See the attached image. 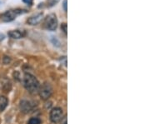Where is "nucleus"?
<instances>
[{
  "label": "nucleus",
  "instance_id": "f257e3e1",
  "mask_svg": "<svg viewBox=\"0 0 150 124\" xmlns=\"http://www.w3.org/2000/svg\"><path fill=\"white\" fill-rule=\"evenodd\" d=\"M23 85L28 91L32 94H35V93L38 92L39 87H40L39 82L38 81L37 78L33 75L28 73L24 74Z\"/></svg>",
  "mask_w": 150,
  "mask_h": 124
},
{
  "label": "nucleus",
  "instance_id": "f03ea898",
  "mask_svg": "<svg viewBox=\"0 0 150 124\" xmlns=\"http://www.w3.org/2000/svg\"><path fill=\"white\" fill-rule=\"evenodd\" d=\"M27 11L23 10V9H13V10H8L5 12L4 13H3L1 15V20L3 22H11L13 20H14L16 18V17L19 14H22V13H25Z\"/></svg>",
  "mask_w": 150,
  "mask_h": 124
},
{
  "label": "nucleus",
  "instance_id": "7ed1b4c3",
  "mask_svg": "<svg viewBox=\"0 0 150 124\" xmlns=\"http://www.w3.org/2000/svg\"><path fill=\"white\" fill-rule=\"evenodd\" d=\"M44 25H45V27L47 29H48V30L54 31L57 28V27H58V18H57V16L54 13H50L45 18Z\"/></svg>",
  "mask_w": 150,
  "mask_h": 124
},
{
  "label": "nucleus",
  "instance_id": "20e7f679",
  "mask_svg": "<svg viewBox=\"0 0 150 124\" xmlns=\"http://www.w3.org/2000/svg\"><path fill=\"white\" fill-rule=\"evenodd\" d=\"M38 92H39V95H40V97H41V98L43 100H47L52 95L53 88H52V87L50 85V83L44 82L43 85L39 87Z\"/></svg>",
  "mask_w": 150,
  "mask_h": 124
},
{
  "label": "nucleus",
  "instance_id": "39448f33",
  "mask_svg": "<svg viewBox=\"0 0 150 124\" xmlns=\"http://www.w3.org/2000/svg\"><path fill=\"white\" fill-rule=\"evenodd\" d=\"M63 109L60 108H54L52 109V111L50 112V120L52 123H57L61 121V119L63 118Z\"/></svg>",
  "mask_w": 150,
  "mask_h": 124
},
{
  "label": "nucleus",
  "instance_id": "423d86ee",
  "mask_svg": "<svg viewBox=\"0 0 150 124\" xmlns=\"http://www.w3.org/2000/svg\"><path fill=\"white\" fill-rule=\"evenodd\" d=\"M43 17V13H38L36 15H33V16L30 17L28 19L27 23L30 25H36L38 24L39 22L42 20Z\"/></svg>",
  "mask_w": 150,
  "mask_h": 124
},
{
  "label": "nucleus",
  "instance_id": "0eeeda50",
  "mask_svg": "<svg viewBox=\"0 0 150 124\" xmlns=\"http://www.w3.org/2000/svg\"><path fill=\"white\" fill-rule=\"evenodd\" d=\"M20 109L23 113H28L32 111L33 106L32 104L30 103V102H28L27 100H22L20 103Z\"/></svg>",
  "mask_w": 150,
  "mask_h": 124
},
{
  "label": "nucleus",
  "instance_id": "6e6552de",
  "mask_svg": "<svg viewBox=\"0 0 150 124\" xmlns=\"http://www.w3.org/2000/svg\"><path fill=\"white\" fill-rule=\"evenodd\" d=\"M8 35L13 39H19L25 36V32L24 31L21 32L20 30H12L8 32Z\"/></svg>",
  "mask_w": 150,
  "mask_h": 124
},
{
  "label": "nucleus",
  "instance_id": "1a4fd4ad",
  "mask_svg": "<svg viewBox=\"0 0 150 124\" xmlns=\"http://www.w3.org/2000/svg\"><path fill=\"white\" fill-rule=\"evenodd\" d=\"M8 100L5 96H0V112H3L8 106Z\"/></svg>",
  "mask_w": 150,
  "mask_h": 124
},
{
  "label": "nucleus",
  "instance_id": "9d476101",
  "mask_svg": "<svg viewBox=\"0 0 150 124\" xmlns=\"http://www.w3.org/2000/svg\"><path fill=\"white\" fill-rule=\"evenodd\" d=\"M28 124H41V120L38 118H32L29 119Z\"/></svg>",
  "mask_w": 150,
  "mask_h": 124
},
{
  "label": "nucleus",
  "instance_id": "9b49d317",
  "mask_svg": "<svg viewBox=\"0 0 150 124\" xmlns=\"http://www.w3.org/2000/svg\"><path fill=\"white\" fill-rule=\"evenodd\" d=\"M59 1H60V0H48V2H47L48 7V8H51V7H53V6L56 5Z\"/></svg>",
  "mask_w": 150,
  "mask_h": 124
},
{
  "label": "nucleus",
  "instance_id": "f8f14e48",
  "mask_svg": "<svg viewBox=\"0 0 150 124\" xmlns=\"http://www.w3.org/2000/svg\"><path fill=\"white\" fill-rule=\"evenodd\" d=\"M67 27H68V25H67V23H62V25H61V29H62V31H64L65 34L67 35V31H68V29H67Z\"/></svg>",
  "mask_w": 150,
  "mask_h": 124
},
{
  "label": "nucleus",
  "instance_id": "ddd939ff",
  "mask_svg": "<svg viewBox=\"0 0 150 124\" xmlns=\"http://www.w3.org/2000/svg\"><path fill=\"white\" fill-rule=\"evenodd\" d=\"M10 62L11 58L9 57H8V56H4V58H3V63H4V64H8Z\"/></svg>",
  "mask_w": 150,
  "mask_h": 124
},
{
  "label": "nucleus",
  "instance_id": "4468645a",
  "mask_svg": "<svg viewBox=\"0 0 150 124\" xmlns=\"http://www.w3.org/2000/svg\"><path fill=\"white\" fill-rule=\"evenodd\" d=\"M23 3H25L26 4H28V5H32L33 4V0H23Z\"/></svg>",
  "mask_w": 150,
  "mask_h": 124
},
{
  "label": "nucleus",
  "instance_id": "2eb2a0df",
  "mask_svg": "<svg viewBox=\"0 0 150 124\" xmlns=\"http://www.w3.org/2000/svg\"><path fill=\"white\" fill-rule=\"evenodd\" d=\"M61 124H67V116L63 117V118L61 119Z\"/></svg>",
  "mask_w": 150,
  "mask_h": 124
},
{
  "label": "nucleus",
  "instance_id": "dca6fc26",
  "mask_svg": "<svg viewBox=\"0 0 150 124\" xmlns=\"http://www.w3.org/2000/svg\"><path fill=\"white\" fill-rule=\"evenodd\" d=\"M63 7H64V9L65 12H67V10H68V8H67V0H64Z\"/></svg>",
  "mask_w": 150,
  "mask_h": 124
}]
</instances>
